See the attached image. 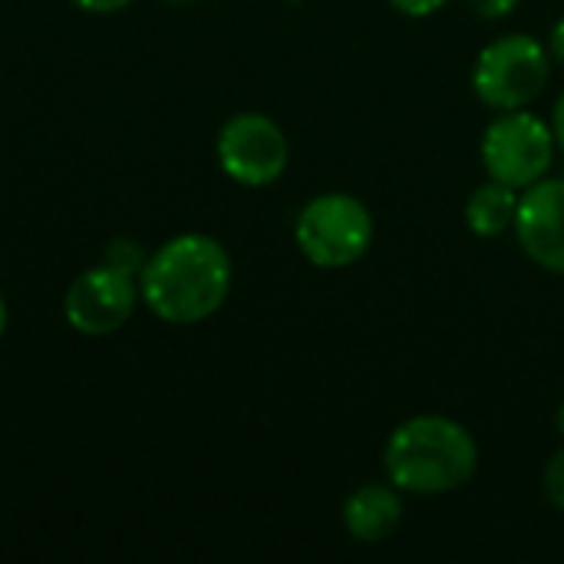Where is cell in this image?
Listing matches in <instances>:
<instances>
[{
	"label": "cell",
	"mask_w": 564,
	"mask_h": 564,
	"mask_svg": "<svg viewBox=\"0 0 564 564\" xmlns=\"http://www.w3.org/2000/svg\"><path fill=\"white\" fill-rule=\"evenodd\" d=\"M231 284V254L205 231L169 238L139 271V297L145 311L172 327H195L215 317L225 307Z\"/></svg>",
	"instance_id": "1"
},
{
	"label": "cell",
	"mask_w": 564,
	"mask_h": 564,
	"mask_svg": "<svg viewBox=\"0 0 564 564\" xmlns=\"http://www.w3.org/2000/svg\"><path fill=\"white\" fill-rule=\"evenodd\" d=\"M479 469L476 436L453 416L420 413L403 420L383 446V476L403 496H449Z\"/></svg>",
	"instance_id": "2"
},
{
	"label": "cell",
	"mask_w": 564,
	"mask_h": 564,
	"mask_svg": "<svg viewBox=\"0 0 564 564\" xmlns=\"http://www.w3.org/2000/svg\"><path fill=\"white\" fill-rule=\"evenodd\" d=\"M377 238L373 212L350 192H321L294 218L297 251L324 271H340L367 258Z\"/></svg>",
	"instance_id": "3"
},
{
	"label": "cell",
	"mask_w": 564,
	"mask_h": 564,
	"mask_svg": "<svg viewBox=\"0 0 564 564\" xmlns=\"http://www.w3.org/2000/svg\"><path fill=\"white\" fill-rule=\"evenodd\" d=\"M552 79V53L532 33H502L473 63V93L492 112L529 109Z\"/></svg>",
	"instance_id": "4"
},
{
	"label": "cell",
	"mask_w": 564,
	"mask_h": 564,
	"mask_svg": "<svg viewBox=\"0 0 564 564\" xmlns=\"http://www.w3.org/2000/svg\"><path fill=\"white\" fill-rule=\"evenodd\" d=\"M555 132L552 122H545L532 109H509L496 112L492 122L482 129L479 155L486 165V175L525 192L539 178H545L555 165Z\"/></svg>",
	"instance_id": "5"
},
{
	"label": "cell",
	"mask_w": 564,
	"mask_h": 564,
	"mask_svg": "<svg viewBox=\"0 0 564 564\" xmlns=\"http://www.w3.org/2000/svg\"><path fill=\"white\" fill-rule=\"evenodd\" d=\"M215 159L235 185L268 188L288 172L291 145L271 116L248 109L225 119L215 139Z\"/></svg>",
	"instance_id": "6"
},
{
	"label": "cell",
	"mask_w": 564,
	"mask_h": 564,
	"mask_svg": "<svg viewBox=\"0 0 564 564\" xmlns=\"http://www.w3.org/2000/svg\"><path fill=\"white\" fill-rule=\"evenodd\" d=\"M139 304V278L99 261L69 281L63 294V317L83 337H109L129 324Z\"/></svg>",
	"instance_id": "7"
},
{
	"label": "cell",
	"mask_w": 564,
	"mask_h": 564,
	"mask_svg": "<svg viewBox=\"0 0 564 564\" xmlns=\"http://www.w3.org/2000/svg\"><path fill=\"white\" fill-rule=\"evenodd\" d=\"M516 241L532 264L564 274V178H539L519 195Z\"/></svg>",
	"instance_id": "8"
},
{
	"label": "cell",
	"mask_w": 564,
	"mask_h": 564,
	"mask_svg": "<svg viewBox=\"0 0 564 564\" xmlns=\"http://www.w3.org/2000/svg\"><path fill=\"white\" fill-rule=\"evenodd\" d=\"M403 492L393 482H364L344 499L340 519L354 542L380 545L403 522Z\"/></svg>",
	"instance_id": "9"
},
{
	"label": "cell",
	"mask_w": 564,
	"mask_h": 564,
	"mask_svg": "<svg viewBox=\"0 0 564 564\" xmlns=\"http://www.w3.org/2000/svg\"><path fill=\"white\" fill-rule=\"evenodd\" d=\"M519 188L502 185L496 178L482 182L479 188H473V195L466 198V228L476 238H502L506 231H512L516 225V212H519Z\"/></svg>",
	"instance_id": "10"
},
{
	"label": "cell",
	"mask_w": 564,
	"mask_h": 564,
	"mask_svg": "<svg viewBox=\"0 0 564 564\" xmlns=\"http://www.w3.org/2000/svg\"><path fill=\"white\" fill-rule=\"evenodd\" d=\"M102 261L112 264V268H119V271H126V274H132V278H139V271L145 268L149 254H145V248H142L135 238H126V235H122V238H112V241H109Z\"/></svg>",
	"instance_id": "11"
},
{
	"label": "cell",
	"mask_w": 564,
	"mask_h": 564,
	"mask_svg": "<svg viewBox=\"0 0 564 564\" xmlns=\"http://www.w3.org/2000/svg\"><path fill=\"white\" fill-rule=\"evenodd\" d=\"M542 489H545V499L552 509L564 512V446L552 453V459L545 463V473H542Z\"/></svg>",
	"instance_id": "12"
},
{
	"label": "cell",
	"mask_w": 564,
	"mask_h": 564,
	"mask_svg": "<svg viewBox=\"0 0 564 564\" xmlns=\"http://www.w3.org/2000/svg\"><path fill=\"white\" fill-rule=\"evenodd\" d=\"M397 13L403 17H413V20H426L433 13H440L449 0H387Z\"/></svg>",
	"instance_id": "13"
},
{
	"label": "cell",
	"mask_w": 564,
	"mask_h": 564,
	"mask_svg": "<svg viewBox=\"0 0 564 564\" xmlns=\"http://www.w3.org/2000/svg\"><path fill=\"white\" fill-rule=\"evenodd\" d=\"M479 20H506L512 10H519L522 0H466Z\"/></svg>",
	"instance_id": "14"
},
{
	"label": "cell",
	"mask_w": 564,
	"mask_h": 564,
	"mask_svg": "<svg viewBox=\"0 0 564 564\" xmlns=\"http://www.w3.org/2000/svg\"><path fill=\"white\" fill-rule=\"evenodd\" d=\"M76 10H83V13H119V10H126L132 0H69Z\"/></svg>",
	"instance_id": "15"
},
{
	"label": "cell",
	"mask_w": 564,
	"mask_h": 564,
	"mask_svg": "<svg viewBox=\"0 0 564 564\" xmlns=\"http://www.w3.org/2000/svg\"><path fill=\"white\" fill-rule=\"evenodd\" d=\"M549 53H552L555 63H562L564 66V17L555 20V26H552V33H549Z\"/></svg>",
	"instance_id": "16"
},
{
	"label": "cell",
	"mask_w": 564,
	"mask_h": 564,
	"mask_svg": "<svg viewBox=\"0 0 564 564\" xmlns=\"http://www.w3.org/2000/svg\"><path fill=\"white\" fill-rule=\"evenodd\" d=\"M552 132H555V142H558V149L564 152V89L558 93V99H555V106H552Z\"/></svg>",
	"instance_id": "17"
},
{
	"label": "cell",
	"mask_w": 564,
	"mask_h": 564,
	"mask_svg": "<svg viewBox=\"0 0 564 564\" xmlns=\"http://www.w3.org/2000/svg\"><path fill=\"white\" fill-rule=\"evenodd\" d=\"M7 321H10V314H7V301H3V294H0V340H3V334H7Z\"/></svg>",
	"instance_id": "18"
},
{
	"label": "cell",
	"mask_w": 564,
	"mask_h": 564,
	"mask_svg": "<svg viewBox=\"0 0 564 564\" xmlns=\"http://www.w3.org/2000/svg\"><path fill=\"white\" fill-rule=\"evenodd\" d=\"M555 430H558V436L564 440V403L555 410Z\"/></svg>",
	"instance_id": "19"
},
{
	"label": "cell",
	"mask_w": 564,
	"mask_h": 564,
	"mask_svg": "<svg viewBox=\"0 0 564 564\" xmlns=\"http://www.w3.org/2000/svg\"><path fill=\"white\" fill-rule=\"evenodd\" d=\"M165 3H195V0H165Z\"/></svg>",
	"instance_id": "20"
},
{
	"label": "cell",
	"mask_w": 564,
	"mask_h": 564,
	"mask_svg": "<svg viewBox=\"0 0 564 564\" xmlns=\"http://www.w3.org/2000/svg\"><path fill=\"white\" fill-rule=\"evenodd\" d=\"M291 3H297V0H291Z\"/></svg>",
	"instance_id": "21"
}]
</instances>
